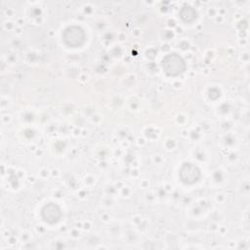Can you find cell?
I'll use <instances>...</instances> for the list:
<instances>
[{"label": "cell", "instance_id": "6da1fadb", "mask_svg": "<svg viewBox=\"0 0 250 250\" xmlns=\"http://www.w3.org/2000/svg\"><path fill=\"white\" fill-rule=\"evenodd\" d=\"M161 65L164 72L169 76H178L182 74L186 69L185 61L176 53L166 55L162 59Z\"/></svg>", "mask_w": 250, "mask_h": 250}, {"label": "cell", "instance_id": "7a4b0ae2", "mask_svg": "<svg viewBox=\"0 0 250 250\" xmlns=\"http://www.w3.org/2000/svg\"><path fill=\"white\" fill-rule=\"evenodd\" d=\"M86 39V34L84 30L77 25L67 26L62 32V40L63 42L71 47L76 48L81 46Z\"/></svg>", "mask_w": 250, "mask_h": 250}, {"label": "cell", "instance_id": "3957f363", "mask_svg": "<svg viewBox=\"0 0 250 250\" xmlns=\"http://www.w3.org/2000/svg\"><path fill=\"white\" fill-rule=\"evenodd\" d=\"M200 176V170L192 163L186 162L180 168L179 177L181 181L186 185H192L196 183L199 180Z\"/></svg>", "mask_w": 250, "mask_h": 250}, {"label": "cell", "instance_id": "277c9868", "mask_svg": "<svg viewBox=\"0 0 250 250\" xmlns=\"http://www.w3.org/2000/svg\"><path fill=\"white\" fill-rule=\"evenodd\" d=\"M41 216L46 223L52 225V224L58 223L61 220L62 211L57 204L53 202H49L43 206L41 210Z\"/></svg>", "mask_w": 250, "mask_h": 250}, {"label": "cell", "instance_id": "5b68a950", "mask_svg": "<svg viewBox=\"0 0 250 250\" xmlns=\"http://www.w3.org/2000/svg\"><path fill=\"white\" fill-rule=\"evenodd\" d=\"M180 18L186 22H190L196 19V11L190 6L183 7L179 12Z\"/></svg>", "mask_w": 250, "mask_h": 250}]
</instances>
